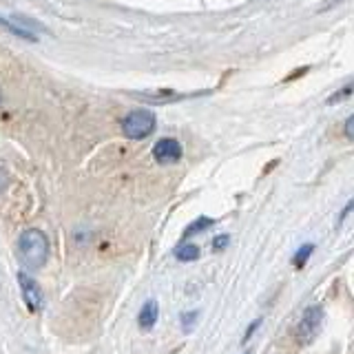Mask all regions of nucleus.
<instances>
[{
  "mask_svg": "<svg viewBox=\"0 0 354 354\" xmlns=\"http://www.w3.org/2000/svg\"><path fill=\"white\" fill-rule=\"evenodd\" d=\"M18 250H20L22 261H25L29 268H40L49 257V239L44 237V232L36 228L25 230L18 239Z\"/></svg>",
  "mask_w": 354,
  "mask_h": 354,
  "instance_id": "obj_1",
  "label": "nucleus"
},
{
  "mask_svg": "<svg viewBox=\"0 0 354 354\" xmlns=\"http://www.w3.org/2000/svg\"><path fill=\"white\" fill-rule=\"evenodd\" d=\"M122 131H124V136L131 138V140L149 138L151 133L155 131V115L147 109L131 111V113L124 118V122H122Z\"/></svg>",
  "mask_w": 354,
  "mask_h": 354,
  "instance_id": "obj_2",
  "label": "nucleus"
},
{
  "mask_svg": "<svg viewBox=\"0 0 354 354\" xmlns=\"http://www.w3.org/2000/svg\"><path fill=\"white\" fill-rule=\"evenodd\" d=\"M321 319H324V310L319 306H310L306 313L301 315V321L297 326V339L299 343H310L321 328Z\"/></svg>",
  "mask_w": 354,
  "mask_h": 354,
  "instance_id": "obj_3",
  "label": "nucleus"
},
{
  "mask_svg": "<svg viewBox=\"0 0 354 354\" xmlns=\"http://www.w3.org/2000/svg\"><path fill=\"white\" fill-rule=\"evenodd\" d=\"M153 158L160 164H173L182 158V144L173 138H164L153 147Z\"/></svg>",
  "mask_w": 354,
  "mask_h": 354,
  "instance_id": "obj_4",
  "label": "nucleus"
},
{
  "mask_svg": "<svg viewBox=\"0 0 354 354\" xmlns=\"http://www.w3.org/2000/svg\"><path fill=\"white\" fill-rule=\"evenodd\" d=\"M18 283H20V290H22V297H25V301L31 310H40L44 299H42V292L38 283L31 279L27 272H18Z\"/></svg>",
  "mask_w": 354,
  "mask_h": 354,
  "instance_id": "obj_5",
  "label": "nucleus"
},
{
  "mask_svg": "<svg viewBox=\"0 0 354 354\" xmlns=\"http://www.w3.org/2000/svg\"><path fill=\"white\" fill-rule=\"evenodd\" d=\"M158 315H160V308H158V304L153 301H147L142 306V310H140V326L144 328V330H149V328H153L155 326V321H158Z\"/></svg>",
  "mask_w": 354,
  "mask_h": 354,
  "instance_id": "obj_6",
  "label": "nucleus"
},
{
  "mask_svg": "<svg viewBox=\"0 0 354 354\" xmlns=\"http://www.w3.org/2000/svg\"><path fill=\"white\" fill-rule=\"evenodd\" d=\"M175 257L180 259V261H193V259L199 257V248L195 246V243H184V246L177 248Z\"/></svg>",
  "mask_w": 354,
  "mask_h": 354,
  "instance_id": "obj_7",
  "label": "nucleus"
},
{
  "mask_svg": "<svg viewBox=\"0 0 354 354\" xmlns=\"http://www.w3.org/2000/svg\"><path fill=\"white\" fill-rule=\"evenodd\" d=\"M208 226H213V219H210V217H199L197 221H193V224L184 230V237H191L193 232H202Z\"/></svg>",
  "mask_w": 354,
  "mask_h": 354,
  "instance_id": "obj_8",
  "label": "nucleus"
},
{
  "mask_svg": "<svg viewBox=\"0 0 354 354\" xmlns=\"http://www.w3.org/2000/svg\"><path fill=\"white\" fill-rule=\"evenodd\" d=\"M315 250V246H313V243H306V246L304 248H299L297 250V254H295V266H304L306 263V259L310 257V252H313Z\"/></svg>",
  "mask_w": 354,
  "mask_h": 354,
  "instance_id": "obj_9",
  "label": "nucleus"
},
{
  "mask_svg": "<svg viewBox=\"0 0 354 354\" xmlns=\"http://www.w3.org/2000/svg\"><path fill=\"white\" fill-rule=\"evenodd\" d=\"M228 241H230V237H228V235H219V237L213 241V248H215V250H221V248L226 246Z\"/></svg>",
  "mask_w": 354,
  "mask_h": 354,
  "instance_id": "obj_10",
  "label": "nucleus"
},
{
  "mask_svg": "<svg viewBox=\"0 0 354 354\" xmlns=\"http://www.w3.org/2000/svg\"><path fill=\"white\" fill-rule=\"evenodd\" d=\"M9 186V177H7V173L0 169V193H5V188Z\"/></svg>",
  "mask_w": 354,
  "mask_h": 354,
  "instance_id": "obj_11",
  "label": "nucleus"
},
{
  "mask_svg": "<svg viewBox=\"0 0 354 354\" xmlns=\"http://www.w3.org/2000/svg\"><path fill=\"white\" fill-rule=\"evenodd\" d=\"M259 324H261V321L257 319V321H254V324L250 326V330H246V337H243V341H248V339L252 337V332H254V330H257V328H259Z\"/></svg>",
  "mask_w": 354,
  "mask_h": 354,
  "instance_id": "obj_12",
  "label": "nucleus"
},
{
  "mask_svg": "<svg viewBox=\"0 0 354 354\" xmlns=\"http://www.w3.org/2000/svg\"><path fill=\"white\" fill-rule=\"evenodd\" d=\"M197 319V315L195 313H188V315H184V324H186V330H191V321H195Z\"/></svg>",
  "mask_w": 354,
  "mask_h": 354,
  "instance_id": "obj_13",
  "label": "nucleus"
},
{
  "mask_svg": "<svg viewBox=\"0 0 354 354\" xmlns=\"http://www.w3.org/2000/svg\"><path fill=\"white\" fill-rule=\"evenodd\" d=\"M352 124H354V118H348V122H346V136L352 140Z\"/></svg>",
  "mask_w": 354,
  "mask_h": 354,
  "instance_id": "obj_14",
  "label": "nucleus"
},
{
  "mask_svg": "<svg viewBox=\"0 0 354 354\" xmlns=\"http://www.w3.org/2000/svg\"><path fill=\"white\" fill-rule=\"evenodd\" d=\"M0 100H3V95H0Z\"/></svg>",
  "mask_w": 354,
  "mask_h": 354,
  "instance_id": "obj_15",
  "label": "nucleus"
}]
</instances>
